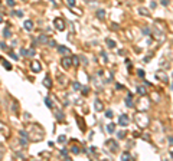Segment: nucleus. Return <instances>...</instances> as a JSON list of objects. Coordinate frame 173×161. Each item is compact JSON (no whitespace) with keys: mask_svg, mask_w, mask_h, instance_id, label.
Listing matches in <instances>:
<instances>
[{"mask_svg":"<svg viewBox=\"0 0 173 161\" xmlns=\"http://www.w3.org/2000/svg\"><path fill=\"white\" fill-rule=\"evenodd\" d=\"M61 65H62V68H65V69H69V68H72V65H74V62H72V58H69V56H65V58H62V61H61Z\"/></svg>","mask_w":173,"mask_h":161,"instance_id":"20e7f679","label":"nucleus"},{"mask_svg":"<svg viewBox=\"0 0 173 161\" xmlns=\"http://www.w3.org/2000/svg\"><path fill=\"white\" fill-rule=\"evenodd\" d=\"M113 115H114L113 111H107V112H105V117H107V118H113Z\"/></svg>","mask_w":173,"mask_h":161,"instance_id":"473e14b6","label":"nucleus"},{"mask_svg":"<svg viewBox=\"0 0 173 161\" xmlns=\"http://www.w3.org/2000/svg\"><path fill=\"white\" fill-rule=\"evenodd\" d=\"M139 76H144V72H143V71H139Z\"/></svg>","mask_w":173,"mask_h":161,"instance_id":"ea45409f","label":"nucleus"},{"mask_svg":"<svg viewBox=\"0 0 173 161\" xmlns=\"http://www.w3.org/2000/svg\"><path fill=\"white\" fill-rule=\"evenodd\" d=\"M71 152L76 155V154H79V152H81V150H79V147H78V145H75V144H74V145L71 147Z\"/></svg>","mask_w":173,"mask_h":161,"instance_id":"412c9836","label":"nucleus"},{"mask_svg":"<svg viewBox=\"0 0 173 161\" xmlns=\"http://www.w3.org/2000/svg\"><path fill=\"white\" fill-rule=\"evenodd\" d=\"M94 108H95V111H103V109H104V105H103V102H101L100 99H97L95 104H94Z\"/></svg>","mask_w":173,"mask_h":161,"instance_id":"9b49d317","label":"nucleus"},{"mask_svg":"<svg viewBox=\"0 0 173 161\" xmlns=\"http://www.w3.org/2000/svg\"><path fill=\"white\" fill-rule=\"evenodd\" d=\"M105 43H107V48H110V49H114V48H116V42H114L113 39H110V38L105 39Z\"/></svg>","mask_w":173,"mask_h":161,"instance_id":"ddd939ff","label":"nucleus"},{"mask_svg":"<svg viewBox=\"0 0 173 161\" xmlns=\"http://www.w3.org/2000/svg\"><path fill=\"white\" fill-rule=\"evenodd\" d=\"M7 5L13 7V6H15V0H7Z\"/></svg>","mask_w":173,"mask_h":161,"instance_id":"e433bc0d","label":"nucleus"},{"mask_svg":"<svg viewBox=\"0 0 173 161\" xmlns=\"http://www.w3.org/2000/svg\"><path fill=\"white\" fill-rule=\"evenodd\" d=\"M105 147H107L113 154H117V152H118V148H120V145H118V142H117L116 139H107V141H105Z\"/></svg>","mask_w":173,"mask_h":161,"instance_id":"f03ea898","label":"nucleus"},{"mask_svg":"<svg viewBox=\"0 0 173 161\" xmlns=\"http://www.w3.org/2000/svg\"><path fill=\"white\" fill-rule=\"evenodd\" d=\"M23 26H25L26 30H32V29H33V22H32V20H26V22L23 23Z\"/></svg>","mask_w":173,"mask_h":161,"instance_id":"2eb2a0df","label":"nucleus"},{"mask_svg":"<svg viewBox=\"0 0 173 161\" xmlns=\"http://www.w3.org/2000/svg\"><path fill=\"white\" fill-rule=\"evenodd\" d=\"M58 51H59L62 55H71V51H69L68 48H65V46H58Z\"/></svg>","mask_w":173,"mask_h":161,"instance_id":"4468645a","label":"nucleus"},{"mask_svg":"<svg viewBox=\"0 0 173 161\" xmlns=\"http://www.w3.org/2000/svg\"><path fill=\"white\" fill-rule=\"evenodd\" d=\"M45 104H46L48 108H52V109H53V105H52V102H51V98H45Z\"/></svg>","mask_w":173,"mask_h":161,"instance_id":"5701e85b","label":"nucleus"},{"mask_svg":"<svg viewBox=\"0 0 173 161\" xmlns=\"http://www.w3.org/2000/svg\"><path fill=\"white\" fill-rule=\"evenodd\" d=\"M2 49H3V51H6V49H7V46H6L5 43H2Z\"/></svg>","mask_w":173,"mask_h":161,"instance_id":"58836bf2","label":"nucleus"},{"mask_svg":"<svg viewBox=\"0 0 173 161\" xmlns=\"http://www.w3.org/2000/svg\"><path fill=\"white\" fill-rule=\"evenodd\" d=\"M156 76H159V78H162V81L163 82H167V76L162 72V71H159V72H156Z\"/></svg>","mask_w":173,"mask_h":161,"instance_id":"6ab92c4d","label":"nucleus"},{"mask_svg":"<svg viewBox=\"0 0 173 161\" xmlns=\"http://www.w3.org/2000/svg\"><path fill=\"white\" fill-rule=\"evenodd\" d=\"M134 121L140 128H146L150 124V118H149V115L146 112H137L136 117H134Z\"/></svg>","mask_w":173,"mask_h":161,"instance_id":"f257e3e1","label":"nucleus"},{"mask_svg":"<svg viewBox=\"0 0 173 161\" xmlns=\"http://www.w3.org/2000/svg\"><path fill=\"white\" fill-rule=\"evenodd\" d=\"M3 36H5L6 39H9V38H12V32H10V29H9V28H6V29L3 30Z\"/></svg>","mask_w":173,"mask_h":161,"instance_id":"4be33fe9","label":"nucleus"},{"mask_svg":"<svg viewBox=\"0 0 173 161\" xmlns=\"http://www.w3.org/2000/svg\"><path fill=\"white\" fill-rule=\"evenodd\" d=\"M170 157H172V158H173V151H172V152H170Z\"/></svg>","mask_w":173,"mask_h":161,"instance_id":"c03bdc74","label":"nucleus"},{"mask_svg":"<svg viewBox=\"0 0 173 161\" xmlns=\"http://www.w3.org/2000/svg\"><path fill=\"white\" fill-rule=\"evenodd\" d=\"M65 141H66V137H65V135H61V137L58 138V142H61V144L65 142Z\"/></svg>","mask_w":173,"mask_h":161,"instance_id":"c85d7f7f","label":"nucleus"},{"mask_svg":"<svg viewBox=\"0 0 173 161\" xmlns=\"http://www.w3.org/2000/svg\"><path fill=\"white\" fill-rule=\"evenodd\" d=\"M43 85H45L46 88H52V79H51L49 75L45 76V79H43Z\"/></svg>","mask_w":173,"mask_h":161,"instance_id":"1a4fd4ad","label":"nucleus"},{"mask_svg":"<svg viewBox=\"0 0 173 161\" xmlns=\"http://www.w3.org/2000/svg\"><path fill=\"white\" fill-rule=\"evenodd\" d=\"M139 94H141V95H146V89H144L143 86H139Z\"/></svg>","mask_w":173,"mask_h":161,"instance_id":"c756f323","label":"nucleus"},{"mask_svg":"<svg viewBox=\"0 0 173 161\" xmlns=\"http://www.w3.org/2000/svg\"><path fill=\"white\" fill-rule=\"evenodd\" d=\"M128 122H130V118H128V115H126V114H121V115H120V118H118V124H120L121 127H127V125H128Z\"/></svg>","mask_w":173,"mask_h":161,"instance_id":"423d86ee","label":"nucleus"},{"mask_svg":"<svg viewBox=\"0 0 173 161\" xmlns=\"http://www.w3.org/2000/svg\"><path fill=\"white\" fill-rule=\"evenodd\" d=\"M139 13H140V15H144V16H150V12H149L146 7H139Z\"/></svg>","mask_w":173,"mask_h":161,"instance_id":"a211bd4d","label":"nucleus"},{"mask_svg":"<svg viewBox=\"0 0 173 161\" xmlns=\"http://www.w3.org/2000/svg\"><path fill=\"white\" fill-rule=\"evenodd\" d=\"M0 62H2V65H3V66H5V68H6L7 71H12V65H10V63H9L7 61H5L3 58H0Z\"/></svg>","mask_w":173,"mask_h":161,"instance_id":"dca6fc26","label":"nucleus"},{"mask_svg":"<svg viewBox=\"0 0 173 161\" xmlns=\"http://www.w3.org/2000/svg\"><path fill=\"white\" fill-rule=\"evenodd\" d=\"M162 3H163L164 6H167V5H169V0H162Z\"/></svg>","mask_w":173,"mask_h":161,"instance_id":"4c0bfd02","label":"nucleus"},{"mask_svg":"<svg viewBox=\"0 0 173 161\" xmlns=\"http://www.w3.org/2000/svg\"><path fill=\"white\" fill-rule=\"evenodd\" d=\"M107 131H108L110 134H113V132L116 131V124H113V122H110V124L107 125Z\"/></svg>","mask_w":173,"mask_h":161,"instance_id":"aec40b11","label":"nucleus"},{"mask_svg":"<svg viewBox=\"0 0 173 161\" xmlns=\"http://www.w3.org/2000/svg\"><path fill=\"white\" fill-rule=\"evenodd\" d=\"M36 43H43V45H46V43H49V39H48L45 35H41V36L36 39Z\"/></svg>","mask_w":173,"mask_h":161,"instance_id":"6e6552de","label":"nucleus"},{"mask_svg":"<svg viewBox=\"0 0 173 161\" xmlns=\"http://www.w3.org/2000/svg\"><path fill=\"white\" fill-rule=\"evenodd\" d=\"M117 135H118V138H124L126 137V131H120Z\"/></svg>","mask_w":173,"mask_h":161,"instance_id":"72a5a7b5","label":"nucleus"},{"mask_svg":"<svg viewBox=\"0 0 173 161\" xmlns=\"http://www.w3.org/2000/svg\"><path fill=\"white\" fill-rule=\"evenodd\" d=\"M131 96H133V95H131V94H128V96L126 98V105H127L128 108H133V101H131Z\"/></svg>","mask_w":173,"mask_h":161,"instance_id":"f3484780","label":"nucleus"},{"mask_svg":"<svg viewBox=\"0 0 173 161\" xmlns=\"http://www.w3.org/2000/svg\"><path fill=\"white\" fill-rule=\"evenodd\" d=\"M72 86H74V89H76V91H78V89H81V88H82V86H81V84H79V82H74V84H72Z\"/></svg>","mask_w":173,"mask_h":161,"instance_id":"bb28decb","label":"nucleus"},{"mask_svg":"<svg viewBox=\"0 0 173 161\" xmlns=\"http://www.w3.org/2000/svg\"><path fill=\"white\" fill-rule=\"evenodd\" d=\"M95 15H97V18H98V19H101V20H104V19H105V10H103V9H98Z\"/></svg>","mask_w":173,"mask_h":161,"instance_id":"f8f14e48","label":"nucleus"},{"mask_svg":"<svg viewBox=\"0 0 173 161\" xmlns=\"http://www.w3.org/2000/svg\"><path fill=\"white\" fill-rule=\"evenodd\" d=\"M143 33H144L146 36H149V35H150V29H149V28H144V29H143Z\"/></svg>","mask_w":173,"mask_h":161,"instance_id":"7c9ffc66","label":"nucleus"},{"mask_svg":"<svg viewBox=\"0 0 173 161\" xmlns=\"http://www.w3.org/2000/svg\"><path fill=\"white\" fill-rule=\"evenodd\" d=\"M48 45L53 48V46H56V42H55V40H49V43H48Z\"/></svg>","mask_w":173,"mask_h":161,"instance_id":"c9c22d12","label":"nucleus"},{"mask_svg":"<svg viewBox=\"0 0 173 161\" xmlns=\"http://www.w3.org/2000/svg\"><path fill=\"white\" fill-rule=\"evenodd\" d=\"M23 2H26V0H23Z\"/></svg>","mask_w":173,"mask_h":161,"instance_id":"a18cd8bd","label":"nucleus"},{"mask_svg":"<svg viewBox=\"0 0 173 161\" xmlns=\"http://www.w3.org/2000/svg\"><path fill=\"white\" fill-rule=\"evenodd\" d=\"M121 160H133V158L128 152H124V154H121Z\"/></svg>","mask_w":173,"mask_h":161,"instance_id":"393cba45","label":"nucleus"},{"mask_svg":"<svg viewBox=\"0 0 173 161\" xmlns=\"http://www.w3.org/2000/svg\"><path fill=\"white\" fill-rule=\"evenodd\" d=\"M2 22H3V16H2V15H0V23H2Z\"/></svg>","mask_w":173,"mask_h":161,"instance_id":"37998d69","label":"nucleus"},{"mask_svg":"<svg viewBox=\"0 0 173 161\" xmlns=\"http://www.w3.org/2000/svg\"><path fill=\"white\" fill-rule=\"evenodd\" d=\"M53 112H55V118L58 121H64V114H62L61 109H53Z\"/></svg>","mask_w":173,"mask_h":161,"instance_id":"9d476101","label":"nucleus"},{"mask_svg":"<svg viewBox=\"0 0 173 161\" xmlns=\"http://www.w3.org/2000/svg\"><path fill=\"white\" fill-rule=\"evenodd\" d=\"M81 92H82V95H88L90 89H88V88H85V86H82V88H81Z\"/></svg>","mask_w":173,"mask_h":161,"instance_id":"a878e982","label":"nucleus"},{"mask_svg":"<svg viewBox=\"0 0 173 161\" xmlns=\"http://www.w3.org/2000/svg\"><path fill=\"white\" fill-rule=\"evenodd\" d=\"M30 68H32V72L38 73V72H41V69H42V65H41V62H39V61H32V63H30Z\"/></svg>","mask_w":173,"mask_h":161,"instance_id":"0eeeda50","label":"nucleus"},{"mask_svg":"<svg viewBox=\"0 0 173 161\" xmlns=\"http://www.w3.org/2000/svg\"><path fill=\"white\" fill-rule=\"evenodd\" d=\"M19 134L22 135V138H26V139H29V132H26L25 129H22V131H20Z\"/></svg>","mask_w":173,"mask_h":161,"instance_id":"b1692460","label":"nucleus"},{"mask_svg":"<svg viewBox=\"0 0 173 161\" xmlns=\"http://www.w3.org/2000/svg\"><path fill=\"white\" fill-rule=\"evenodd\" d=\"M53 26H55L58 30H64L66 25H65V20H64V19H61V18H56V19L53 20Z\"/></svg>","mask_w":173,"mask_h":161,"instance_id":"39448f33","label":"nucleus"},{"mask_svg":"<svg viewBox=\"0 0 173 161\" xmlns=\"http://www.w3.org/2000/svg\"><path fill=\"white\" fill-rule=\"evenodd\" d=\"M151 33H153V36H154V39L157 40V42H163L164 40V33L162 32V30H159V29H153L151 30Z\"/></svg>","mask_w":173,"mask_h":161,"instance_id":"7ed1b4c3","label":"nucleus"},{"mask_svg":"<svg viewBox=\"0 0 173 161\" xmlns=\"http://www.w3.org/2000/svg\"><path fill=\"white\" fill-rule=\"evenodd\" d=\"M15 15H16L18 18H22V16H23V12H20V10H19V12H15Z\"/></svg>","mask_w":173,"mask_h":161,"instance_id":"f704fd0d","label":"nucleus"},{"mask_svg":"<svg viewBox=\"0 0 173 161\" xmlns=\"http://www.w3.org/2000/svg\"><path fill=\"white\" fill-rule=\"evenodd\" d=\"M85 2H88V3H91V2H97V0H85Z\"/></svg>","mask_w":173,"mask_h":161,"instance_id":"79ce46f5","label":"nucleus"},{"mask_svg":"<svg viewBox=\"0 0 173 161\" xmlns=\"http://www.w3.org/2000/svg\"><path fill=\"white\" fill-rule=\"evenodd\" d=\"M72 62H74L75 66H78V63H79V62H78V56H74V58H72Z\"/></svg>","mask_w":173,"mask_h":161,"instance_id":"2f4dec72","label":"nucleus"},{"mask_svg":"<svg viewBox=\"0 0 173 161\" xmlns=\"http://www.w3.org/2000/svg\"><path fill=\"white\" fill-rule=\"evenodd\" d=\"M169 142H170V144H173V137H169Z\"/></svg>","mask_w":173,"mask_h":161,"instance_id":"a19ab883","label":"nucleus"},{"mask_svg":"<svg viewBox=\"0 0 173 161\" xmlns=\"http://www.w3.org/2000/svg\"><path fill=\"white\" fill-rule=\"evenodd\" d=\"M66 2H68V5H69L71 7H75V5H76L75 0H66Z\"/></svg>","mask_w":173,"mask_h":161,"instance_id":"cd10ccee","label":"nucleus"}]
</instances>
